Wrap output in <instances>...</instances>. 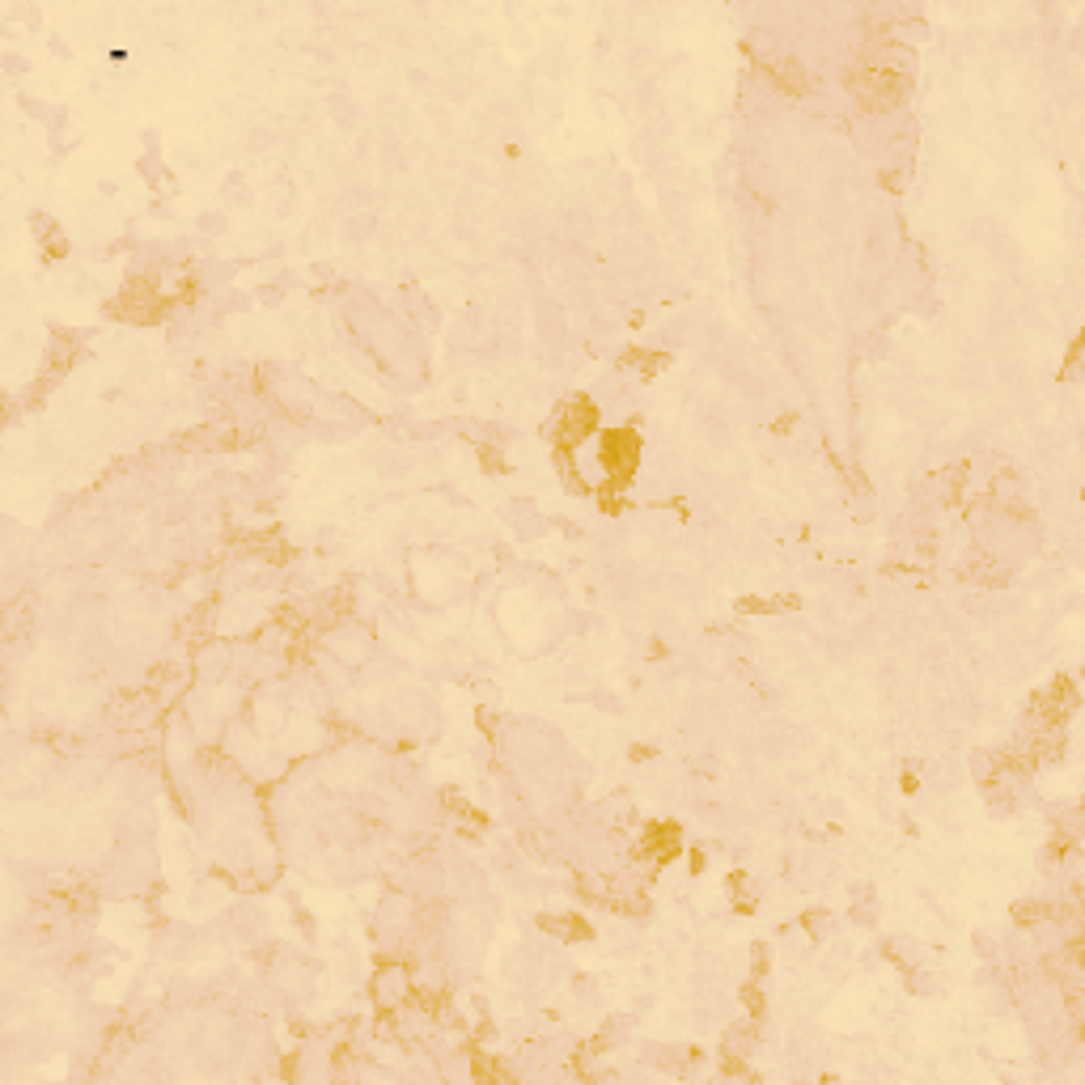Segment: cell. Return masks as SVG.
Segmentation results:
<instances>
[{
    "label": "cell",
    "instance_id": "6da1fadb",
    "mask_svg": "<svg viewBox=\"0 0 1085 1085\" xmlns=\"http://www.w3.org/2000/svg\"><path fill=\"white\" fill-rule=\"evenodd\" d=\"M602 462H607V471H615V479H628L632 467H636V437L632 433H611L607 450H602Z\"/></svg>",
    "mask_w": 1085,
    "mask_h": 1085
}]
</instances>
